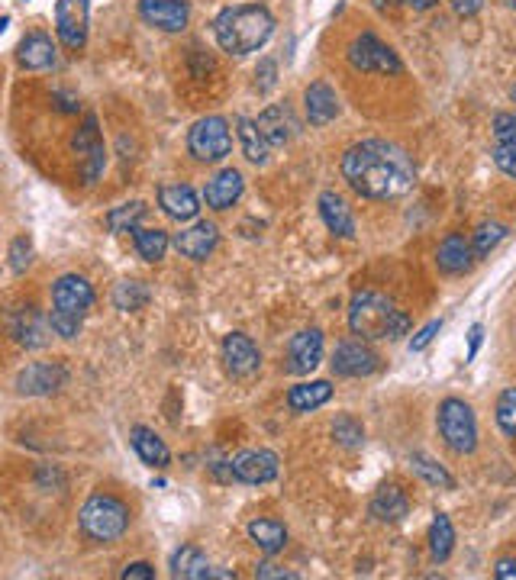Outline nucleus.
<instances>
[{"instance_id":"1","label":"nucleus","mask_w":516,"mask_h":580,"mask_svg":"<svg viewBox=\"0 0 516 580\" xmlns=\"http://www.w3.org/2000/svg\"><path fill=\"white\" fill-rule=\"evenodd\" d=\"M342 178L365 200H394L413 191L417 168L400 145L387 139H362L342 155Z\"/></svg>"},{"instance_id":"2","label":"nucleus","mask_w":516,"mask_h":580,"mask_svg":"<svg viewBox=\"0 0 516 580\" xmlns=\"http://www.w3.org/2000/svg\"><path fill=\"white\" fill-rule=\"evenodd\" d=\"M275 33V17L265 4H236L223 7L213 20V36L226 55L258 52Z\"/></svg>"},{"instance_id":"3","label":"nucleus","mask_w":516,"mask_h":580,"mask_svg":"<svg viewBox=\"0 0 516 580\" xmlns=\"http://www.w3.org/2000/svg\"><path fill=\"white\" fill-rule=\"evenodd\" d=\"M349 329L362 339L397 342L400 336H407L410 316L378 290H355L349 303Z\"/></svg>"},{"instance_id":"4","label":"nucleus","mask_w":516,"mask_h":580,"mask_svg":"<svg viewBox=\"0 0 516 580\" xmlns=\"http://www.w3.org/2000/svg\"><path fill=\"white\" fill-rule=\"evenodd\" d=\"M94 307V287L81 274H62L52 284V313L49 326L59 339H78L84 316Z\"/></svg>"},{"instance_id":"5","label":"nucleus","mask_w":516,"mask_h":580,"mask_svg":"<svg viewBox=\"0 0 516 580\" xmlns=\"http://www.w3.org/2000/svg\"><path fill=\"white\" fill-rule=\"evenodd\" d=\"M129 519H133V513H129V506L120 497H113V493H91L78 513V529L88 542L110 545L129 529Z\"/></svg>"},{"instance_id":"6","label":"nucleus","mask_w":516,"mask_h":580,"mask_svg":"<svg viewBox=\"0 0 516 580\" xmlns=\"http://www.w3.org/2000/svg\"><path fill=\"white\" fill-rule=\"evenodd\" d=\"M436 426L439 435L446 439V445L452 448L455 455H471L478 448V423H475V410L458 400V397H446L439 403L436 413Z\"/></svg>"},{"instance_id":"7","label":"nucleus","mask_w":516,"mask_h":580,"mask_svg":"<svg viewBox=\"0 0 516 580\" xmlns=\"http://www.w3.org/2000/svg\"><path fill=\"white\" fill-rule=\"evenodd\" d=\"M346 58L362 75H400L404 71V62L397 58V52L391 46H384L375 33H358L349 42Z\"/></svg>"},{"instance_id":"8","label":"nucleus","mask_w":516,"mask_h":580,"mask_svg":"<svg viewBox=\"0 0 516 580\" xmlns=\"http://www.w3.org/2000/svg\"><path fill=\"white\" fill-rule=\"evenodd\" d=\"M188 152L197 162L207 165L223 162L233 152V133H229L226 116H204V120H197L188 133Z\"/></svg>"},{"instance_id":"9","label":"nucleus","mask_w":516,"mask_h":580,"mask_svg":"<svg viewBox=\"0 0 516 580\" xmlns=\"http://www.w3.org/2000/svg\"><path fill=\"white\" fill-rule=\"evenodd\" d=\"M75 155H78V168H81V178L84 184H97V178L104 174L107 168V149H104V139H100V123H97V116L88 113L84 116V123L81 129L75 133Z\"/></svg>"},{"instance_id":"10","label":"nucleus","mask_w":516,"mask_h":580,"mask_svg":"<svg viewBox=\"0 0 516 580\" xmlns=\"http://www.w3.org/2000/svg\"><path fill=\"white\" fill-rule=\"evenodd\" d=\"M88 20H91V0H59L55 4V33L59 42L71 52H81L88 46Z\"/></svg>"},{"instance_id":"11","label":"nucleus","mask_w":516,"mask_h":580,"mask_svg":"<svg viewBox=\"0 0 516 580\" xmlns=\"http://www.w3.org/2000/svg\"><path fill=\"white\" fill-rule=\"evenodd\" d=\"M278 471H281L278 455L268 452V448H246V452H236L233 458H229V474H233L236 481L252 484V487L275 481Z\"/></svg>"},{"instance_id":"12","label":"nucleus","mask_w":516,"mask_h":580,"mask_svg":"<svg viewBox=\"0 0 516 580\" xmlns=\"http://www.w3.org/2000/svg\"><path fill=\"white\" fill-rule=\"evenodd\" d=\"M68 384V371L62 361H33L17 374V394L23 397H49Z\"/></svg>"},{"instance_id":"13","label":"nucleus","mask_w":516,"mask_h":580,"mask_svg":"<svg viewBox=\"0 0 516 580\" xmlns=\"http://www.w3.org/2000/svg\"><path fill=\"white\" fill-rule=\"evenodd\" d=\"M329 365H333V374H339V377H368L381 368V358H378L375 348L365 345L362 339H346V342L336 345Z\"/></svg>"},{"instance_id":"14","label":"nucleus","mask_w":516,"mask_h":580,"mask_svg":"<svg viewBox=\"0 0 516 580\" xmlns=\"http://www.w3.org/2000/svg\"><path fill=\"white\" fill-rule=\"evenodd\" d=\"M139 17L162 33H181L191 23L188 0H139Z\"/></svg>"},{"instance_id":"15","label":"nucleus","mask_w":516,"mask_h":580,"mask_svg":"<svg viewBox=\"0 0 516 580\" xmlns=\"http://www.w3.org/2000/svg\"><path fill=\"white\" fill-rule=\"evenodd\" d=\"M223 365L233 377H252L262 368V352L246 332H229L223 339Z\"/></svg>"},{"instance_id":"16","label":"nucleus","mask_w":516,"mask_h":580,"mask_svg":"<svg viewBox=\"0 0 516 580\" xmlns=\"http://www.w3.org/2000/svg\"><path fill=\"white\" fill-rule=\"evenodd\" d=\"M323 345H326V339L317 326L300 329L288 342V371L291 374H310L323 361Z\"/></svg>"},{"instance_id":"17","label":"nucleus","mask_w":516,"mask_h":580,"mask_svg":"<svg viewBox=\"0 0 516 580\" xmlns=\"http://www.w3.org/2000/svg\"><path fill=\"white\" fill-rule=\"evenodd\" d=\"M242 194H246V178H242V171H236V168H223V171H217V174H213V178L207 181V187H204L207 207H210V210H217V213H223V210H229V207H236Z\"/></svg>"},{"instance_id":"18","label":"nucleus","mask_w":516,"mask_h":580,"mask_svg":"<svg viewBox=\"0 0 516 580\" xmlns=\"http://www.w3.org/2000/svg\"><path fill=\"white\" fill-rule=\"evenodd\" d=\"M49 319L42 316L36 307H17L10 316V336L17 339L23 348H42L49 345Z\"/></svg>"},{"instance_id":"19","label":"nucleus","mask_w":516,"mask_h":580,"mask_svg":"<svg viewBox=\"0 0 516 580\" xmlns=\"http://www.w3.org/2000/svg\"><path fill=\"white\" fill-rule=\"evenodd\" d=\"M217 242H220V229L213 223H207V220H200V223L178 232L175 249L191 261H204L213 249H217Z\"/></svg>"},{"instance_id":"20","label":"nucleus","mask_w":516,"mask_h":580,"mask_svg":"<svg viewBox=\"0 0 516 580\" xmlns=\"http://www.w3.org/2000/svg\"><path fill=\"white\" fill-rule=\"evenodd\" d=\"M258 129H262V136L265 142L275 149V145H284V142H291L297 136V120H294V113L288 104H271L265 107L262 113H258Z\"/></svg>"},{"instance_id":"21","label":"nucleus","mask_w":516,"mask_h":580,"mask_svg":"<svg viewBox=\"0 0 516 580\" xmlns=\"http://www.w3.org/2000/svg\"><path fill=\"white\" fill-rule=\"evenodd\" d=\"M159 207L178 223H188L200 213V197L188 184H162L159 187Z\"/></svg>"},{"instance_id":"22","label":"nucleus","mask_w":516,"mask_h":580,"mask_svg":"<svg viewBox=\"0 0 516 580\" xmlns=\"http://www.w3.org/2000/svg\"><path fill=\"white\" fill-rule=\"evenodd\" d=\"M304 107H307L310 126H326L339 116V97L326 81H313L304 94Z\"/></svg>"},{"instance_id":"23","label":"nucleus","mask_w":516,"mask_h":580,"mask_svg":"<svg viewBox=\"0 0 516 580\" xmlns=\"http://www.w3.org/2000/svg\"><path fill=\"white\" fill-rule=\"evenodd\" d=\"M436 265L446 274H465L471 265H475V252H471V242L462 236V232H449V236L439 242Z\"/></svg>"},{"instance_id":"24","label":"nucleus","mask_w":516,"mask_h":580,"mask_svg":"<svg viewBox=\"0 0 516 580\" xmlns=\"http://www.w3.org/2000/svg\"><path fill=\"white\" fill-rule=\"evenodd\" d=\"M320 216L326 229L339 239H355V216L349 210V203L342 200L336 191H323L320 194Z\"/></svg>"},{"instance_id":"25","label":"nucleus","mask_w":516,"mask_h":580,"mask_svg":"<svg viewBox=\"0 0 516 580\" xmlns=\"http://www.w3.org/2000/svg\"><path fill=\"white\" fill-rule=\"evenodd\" d=\"M17 62L26 71H46L55 65V46L46 33H30L23 36V42L17 46Z\"/></svg>"},{"instance_id":"26","label":"nucleus","mask_w":516,"mask_h":580,"mask_svg":"<svg viewBox=\"0 0 516 580\" xmlns=\"http://www.w3.org/2000/svg\"><path fill=\"white\" fill-rule=\"evenodd\" d=\"M371 516L381 519V522H397L410 513V497L397 484H384L378 487V493L371 497Z\"/></svg>"},{"instance_id":"27","label":"nucleus","mask_w":516,"mask_h":580,"mask_svg":"<svg viewBox=\"0 0 516 580\" xmlns=\"http://www.w3.org/2000/svg\"><path fill=\"white\" fill-rule=\"evenodd\" d=\"M129 445H133V452L146 461L149 468H168V461H171L168 445L149 426H133V432H129Z\"/></svg>"},{"instance_id":"28","label":"nucleus","mask_w":516,"mask_h":580,"mask_svg":"<svg viewBox=\"0 0 516 580\" xmlns=\"http://www.w3.org/2000/svg\"><path fill=\"white\" fill-rule=\"evenodd\" d=\"M329 400H333V384L329 381H304V384H294L288 390L291 413H313Z\"/></svg>"},{"instance_id":"29","label":"nucleus","mask_w":516,"mask_h":580,"mask_svg":"<svg viewBox=\"0 0 516 580\" xmlns=\"http://www.w3.org/2000/svg\"><path fill=\"white\" fill-rule=\"evenodd\" d=\"M236 136L242 145V155H246L252 165H268L271 145L265 142L262 129H258L255 120H249V116H236Z\"/></svg>"},{"instance_id":"30","label":"nucleus","mask_w":516,"mask_h":580,"mask_svg":"<svg viewBox=\"0 0 516 580\" xmlns=\"http://www.w3.org/2000/svg\"><path fill=\"white\" fill-rule=\"evenodd\" d=\"M171 577L207 580L210 577V564L204 558V551H200L197 545H181L175 555H171Z\"/></svg>"},{"instance_id":"31","label":"nucleus","mask_w":516,"mask_h":580,"mask_svg":"<svg viewBox=\"0 0 516 580\" xmlns=\"http://www.w3.org/2000/svg\"><path fill=\"white\" fill-rule=\"evenodd\" d=\"M249 539L265 551V555H278L288 545V529L278 519H252L249 522Z\"/></svg>"},{"instance_id":"32","label":"nucleus","mask_w":516,"mask_h":580,"mask_svg":"<svg viewBox=\"0 0 516 580\" xmlns=\"http://www.w3.org/2000/svg\"><path fill=\"white\" fill-rule=\"evenodd\" d=\"M452 548H455L452 519L446 513H436L433 526H429V555H433V561H449Z\"/></svg>"},{"instance_id":"33","label":"nucleus","mask_w":516,"mask_h":580,"mask_svg":"<svg viewBox=\"0 0 516 580\" xmlns=\"http://www.w3.org/2000/svg\"><path fill=\"white\" fill-rule=\"evenodd\" d=\"M133 242H136V252H139V258L142 261H162L165 258V252H168V245H171V239H168V232L165 229H142V226H136L133 229Z\"/></svg>"},{"instance_id":"34","label":"nucleus","mask_w":516,"mask_h":580,"mask_svg":"<svg viewBox=\"0 0 516 580\" xmlns=\"http://www.w3.org/2000/svg\"><path fill=\"white\" fill-rule=\"evenodd\" d=\"M146 213L149 207L142 200H133V203H123V207H113L107 216H104V223L110 232H133L142 220H146Z\"/></svg>"},{"instance_id":"35","label":"nucleus","mask_w":516,"mask_h":580,"mask_svg":"<svg viewBox=\"0 0 516 580\" xmlns=\"http://www.w3.org/2000/svg\"><path fill=\"white\" fill-rule=\"evenodd\" d=\"M149 287L142 281H120L113 287V307L123 310V313H136L149 303Z\"/></svg>"},{"instance_id":"36","label":"nucleus","mask_w":516,"mask_h":580,"mask_svg":"<svg viewBox=\"0 0 516 580\" xmlns=\"http://www.w3.org/2000/svg\"><path fill=\"white\" fill-rule=\"evenodd\" d=\"M504 239H507V226L487 220L471 232V252H475V258H487Z\"/></svg>"},{"instance_id":"37","label":"nucleus","mask_w":516,"mask_h":580,"mask_svg":"<svg viewBox=\"0 0 516 580\" xmlns=\"http://www.w3.org/2000/svg\"><path fill=\"white\" fill-rule=\"evenodd\" d=\"M410 464H413V471H417L429 487L455 490V477H452L446 468H442V464H436L433 458H426V455H413V458H410Z\"/></svg>"},{"instance_id":"38","label":"nucleus","mask_w":516,"mask_h":580,"mask_svg":"<svg viewBox=\"0 0 516 580\" xmlns=\"http://www.w3.org/2000/svg\"><path fill=\"white\" fill-rule=\"evenodd\" d=\"M497 426L504 429V435H510V439H516V387H507L504 394L497 397Z\"/></svg>"},{"instance_id":"39","label":"nucleus","mask_w":516,"mask_h":580,"mask_svg":"<svg viewBox=\"0 0 516 580\" xmlns=\"http://www.w3.org/2000/svg\"><path fill=\"white\" fill-rule=\"evenodd\" d=\"M333 439L342 448H358V445H365V429H362V423H358V419L339 416L336 423H333Z\"/></svg>"},{"instance_id":"40","label":"nucleus","mask_w":516,"mask_h":580,"mask_svg":"<svg viewBox=\"0 0 516 580\" xmlns=\"http://www.w3.org/2000/svg\"><path fill=\"white\" fill-rule=\"evenodd\" d=\"M30 261H33V239L17 236L10 242V268L17 274H23L26 268H30Z\"/></svg>"},{"instance_id":"41","label":"nucleus","mask_w":516,"mask_h":580,"mask_svg":"<svg viewBox=\"0 0 516 580\" xmlns=\"http://www.w3.org/2000/svg\"><path fill=\"white\" fill-rule=\"evenodd\" d=\"M494 165L507 174V178L516 181V145H507V142H497L494 145Z\"/></svg>"},{"instance_id":"42","label":"nucleus","mask_w":516,"mask_h":580,"mask_svg":"<svg viewBox=\"0 0 516 580\" xmlns=\"http://www.w3.org/2000/svg\"><path fill=\"white\" fill-rule=\"evenodd\" d=\"M278 84V65L271 62V58H262L255 68V87H258V94H268L271 87Z\"/></svg>"},{"instance_id":"43","label":"nucleus","mask_w":516,"mask_h":580,"mask_svg":"<svg viewBox=\"0 0 516 580\" xmlns=\"http://www.w3.org/2000/svg\"><path fill=\"white\" fill-rule=\"evenodd\" d=\"M494 136H497V142L516 145V113H497L494 116Z\"/></svg>"},{"instance_id":"44","label":"nucleus","mask_w":516,"mask_h":580,"mask_svg":"<svg viewBox=\"0 0 516 580\" xmlns=\"http://www.w3.org/2000/svg\"><path fill=\"white\" fill-rule=\"evenodd\" d=\"M439 329H442V319H433V323H426V326L417 332V339L410 342V352H423V348L436 339V332H439Z\"/></svg>"},{"instance_id":"45","label":"nucleus","mask_w":516,"mask_h":580,"mask_svg":"<svg viewBox=\"0 0 516 580\" xmlns=\"http://www.w3.org/2000/svg\"><path fill=\"white\" fill-rule=\"evenodd\" d=\"M120 577L123 580H152L155 577V568H152L149 561H133V564H126Z\"/></svg>"},{"instance_id":"46","label":"nucleus","mask_w":516,"mask_h":580,"mask_svg":"<svg viewBox=\"0 0 516 580\" xmlns=\"http://www.w3.org/2000/svg\"><path fill=\"white\" fill-rule=\"evenodd\" d=\"M255 577L258 580H294L297 574L294 571H284V568H278V564H271V561H265V564H258V568H255Z\"/></svg>"},{"instance_id":"47","label":"nucleus","mask_w":516,"mask_h":580,"mask_svg":"<svg viewBox=\"0 0 516 580\" xmlns=\"http://www.w3.org/2000/svg\"><path fill=\"white\" fill-rule=\"evenodd\" d=\"M452 10L458 13V17H475V13L484 7V0H449Z\"/></svg>"},{"instance_id":"48","label":"nucleus","mask_w":516,"mask_h":580,"mask_svg":"<svg viewBox=\"0 0 516 580\" xmlns=\"http://www.w3.org/2000/svg\"><path fill=\"white\" fill-rule=\"evenodd\" d=\"M481 342H484V326H481V323H475V326H471V332H468V355H465L468 361H475Z\"/></svg>"},{"instance_id":"49","label":"nucleus","mask_w":516,"mask_h":580,"mask_svg":"<svg viewBox=\"0 0 516 580\" xmlns=\"http://www.w3.org/2000/svg\"><path fill=\"white\" fill-rule=\"evenodd\" d=\"M497 580H516V558H500L497 568H494Z\"/></svg>"},{"instance_id":"50","label":"nucleus","mask_w":516,"mask_h":580,"mask_svg":"<svg viewBox=\"0 0 516 580\" xmlns=\"http://www.w3.org/2000/svg\"><path fill=\"white\" fill-rule=\"evenodd\" d=\"M407 7H413V10H433L439 0H404Z\"/></svg>"},{"instance_id":"51","label":"nucleus","mask_w":516,"mask_h":580,"mask_svg":"<svg viewBox=\"0 0 516 580\" xmlns=\"http://www.w3.org/2000/svg\"><path fill=\"white\" fill-rule=\"evenodd\" d=\"M391 4H394V0H375V7H378V10H384V7H391Z\"/></svg>"},{"instance_id":"52","label":"nucleus","mask_w":516,"mask_h":580,"mask_svg":"<svg viewBox=\"0 0 516 580\" xmlns=\"http://www.w3.org/2000/svg\"><path fill=\"white\" fill-rule=\"evenodd\" d=\"M7 23H10L7 17H0V33H4V29H7Z\"/></svg>"},{"instance_id":"53","label":"nucleus","mask_w":516,"mask_h":580,"mask_svg":"<svg viewBox=\"0 0 516 580\" xmlns=\"http://www.w3.org/2000/svg\"><path fill=\"white\" fill-rule=\"evenodd\" d=\"M504 4H507L510 10H516V0H504Z\"/></svg>"},{"instance_id":"54","label":"nucleus","mask_w":516,"mask_h":580,"mask_svg":"<svg viewBox=\"0 0 516 580\" xmlns=\"http://www.w3.org/2000/svg\"><path fill=\"white\" fill-rule=\"evenodd\" d=\"M510 97H513V104H516V84H513V91H510Z\"/></svg>"}]
</instances>
